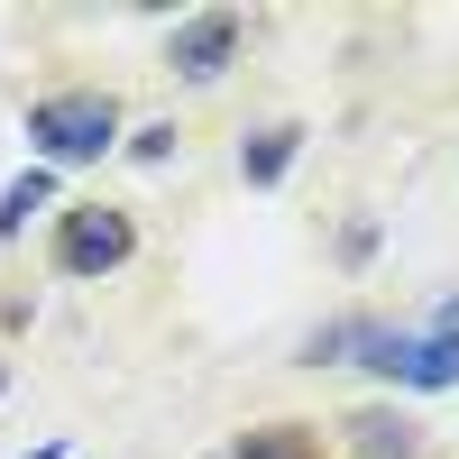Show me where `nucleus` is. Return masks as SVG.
<instances>
[{"label":"nucleus","mask_w":459,"mask_h":459,"mask_svg":"<svg viewBox=\"0 0 459 459\" xmlns=\"http://www.w3.org/2000/svg\"><path fill=\"white\" fill-rule=\"evenodd\" d=\"M28 147L37 166H92L120 147V101L110 92H47L28 101Z\"/></svg>","instance_id":"nucleus-1"},{"label":"nucleus","mask_w":459,"mask_h":459,"mask_svg":"<svg viewBox=\"0 0 459 459\" xmlns=\"http://www.w3.org/2000/svg\"><path fill=\"white\" fill-rule=\"evenodd\" d=\"M129 248H138V221L110 203H83L56 221V276H110V266H129Z\"/></svg>","instance_id":"nucleus-2"},{"label":"nucleus","mask_w":459,"mask_h":459,"mask_svg":"<svg viewBox=\"0 0 459 459\" xmlns=\"http://www.w3.org/2000/svg\"><path fill=\"white\" fill-rule=\"evenodd\" d=\"M230 56H239V10H194L166 37V65L184 74V83H221Z\"/></svg>","instance_id":"nucleus-3"},{"label":"nucleus","mask_w":459,"mask_h":459,"mask_svg":"<svg viewBox=\"0 0 459 459\" xmlns=\"http://www.w3.org/2000/svg\"><path fill=\"white\" fill-rule=\"evenodd\" d=\"M350 441H359V459H413V450H423V441H413V423H404V413H386V404L350 413Z\"/></svg>","instance_id":"nucleus-4"},{"label":"nucleus","mask_w":459,"mask_h":459,"mask_svg":"<svg viewBox=\"0 0 459 459\" xmlns=\"http://www.w3.org/2000/svg\"><path fill=\"white\" fill-rule=\"evenodd\" d=\"M294 157H303V129H294V120H276V129H257V138L239 147V175H248V184H276Z\"/></svg>","instance_id":"nucleus-5"},{"label":"nucleus","mask_w":459,"mask_h":459,"mask_svg":"<svg viewBox=\"0 0 459 459\" xmlns=\"http://www.w3.org/2000/svg\"><path fill=\"white\" fill-rule=\"evenodd\" d=\"M47 203H56V166L10 175V184H0V239H19V230H28V212H47Z\"/></svg>","instance_id":"nucleus-6"},{"label":"nucleus","mask_w":459,"mask_h":459,"mask_svg":"<svg viewBox=\"0 0 459 459\" xmlns=\"http://www.w3.org/2000/svg\"><path fill=\"white\" fill-rule=\"evenodd\" d=\"M230 459H322V450H313V432H303V423H257V432L230 441Z\"/></svg>","instance_id":"nucleus-7"},{"label":"nucleus","mask_w":459,"mask_h":459,"mask_svg":"<svg viewBox=\"0 0 459 459\" xmlns=\"http://www.w3.org/2000/svg\"><path fill=\"white\" fill-rule=\"evenodd\" d=\"M129 157H138V166H166V157H175V120H147V129L129 138Z\"/></svg>","instance_id":"nucleus-8"},{"label":"nucleus","mask_w":459,"mask_h":459,"mask_svg":"<svg viewBox=\"0 0 459 459\" xmlns=\"http://www.w3.org/2000/svg\"><path fill=\"white\" fill-rule=\"evenodd\" d=\"M368 248H377V221H350V230H340V257H350V266H359Z\"/></svg>","instance_id":"nucleus-9"},{"label":"nucleus","mask_w":459,"mask_h":459,"mask_svg":"<svg viewBox=\"0 0 459 459\" xmlns=\"http://www.w3.org/2000/svg\"><path fill=\"white\" fill-rule=\"evenodd\" d=\"M28 459H65V450H56V441H47V450H28Z\"/></svg>","instance_id":"nucleus-10"},{"label":"nucleus","mask_w":459,"mask_h":459,"mask_svg":"<svg viewBox=\"0 0 459 459\" xmlns=\"http://www.w3.org/2000/svg\"><path fill=\"white\" fill-rule=\"evenodd\" d=\"M0 386H10V368H0Z\"/></svg>","instance_id":"nucleus-11"}]
</instances>
